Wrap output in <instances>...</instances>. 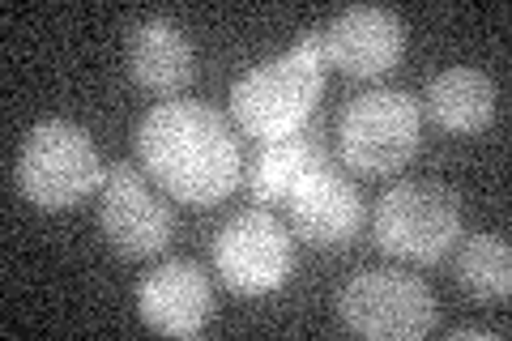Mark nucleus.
<instances>
[{"instance_id": "14", "label": "nucleus", "mask_w": 512, "mask_h": 341, "mask_svg": "<svg viewBox=\"0 0 512 341\" xmlns=\"http://www.w3.org/2000/svg\"><path fill=\"white\" fill-rule=\"evenodd\" d=\"M333 167L325 145H320L312 133H291V137H278V141H265L261 158L252 167V197L261 205H278V201H291V192L308 180V175Z\"/></svg>"}, {"instance_id": "16", "label": "nucleus", "mask_w": 512, "mask_h": 341, "mask_svg": "<svg viewBox=\"0 0 512 341\" xmlns=\"http://www.w3.org/2000/svg\"><path fill=\"white\" fill-rule=\"evenodd\" d=\"M448 337H453V341H461V337H500V333H491V329H453Z\"/></svg>"}, {"instance_id": "4", "label": "nucleus", "mask_w": 512, "mask_h": 341, "mask_svg": "<svg viewBox=\"0 0 512 341\" xmlns=\"http://www.w3.org/2000/svg\"><path fill=\"white\" fill-rule=\"evenodd\" d=\"M372 235L376 248L397 261L431 265L461 239V201L444 184L402 180L376 201Z\"/></svg>"}, {"instance_id": "1", "label": "nucleus", "mask_w": 512, "mask_h": 341, "mask_svg": "<svg viewBox=\"0 0 512 341\" xmlns=\"http://www.w3.org/2000/svg\"><path fill=\"white\" fill-rule=\"evenodd\" d=\"M133 141L150 180L167 197L197 209L231 197L244 175V154L231 124L201 99H171L150 107Z\"/></svg>"}, {"instance_id": "7", "label": "nucleus", "mask_w": 512, "mask_h": 341, "mask_svg": "<svg viewBox=\"0 0 512 341\" xmlns=\"http://www.w3.org/2000/svg\"><path fill=\"white\" fill-rule=\"evenodd\" d=\"M214 269L239 295H265L291 278L295 239L269 209H244L218 231Z\"/></svg>"}, {"instance_id": "8", "label": "nucleus", "mask_w": 512, "mask_h": 341, "mask_svg": "<svg viewBox=\"0 0 512 341\" xmlns=\"http://www.w3.org/2000/svg\"><path fill=\"white\" fill-rule=\"evenodd\" d=\"M99 231L120 256L141 261V256H154L171 243L175 214H171V205L146 184V171H137L133 162H111L107 175H103Z\"/></svg>"}, {"instance_id": "9", "label": "nucleus", "mask_w": 512, "mask_h": 341, "mask_svg": "<svg viewBox=\"0 0 512 341\" xmlns=\"http://www.w3.org/2000/svg\"><path fill=\"white\" fill-rule=\"evenodd\" d=\"M325 60L346 77H380L402 60L406 26L393 9L380 5H350L320 30Z\"/></svg>"}, {"instance_id": "12", "label": "nucleus", "mask_w": 512, "mask_h": 341, "mask_svg": "<svg viewBox=\"0 0 512 341\" xmlns=\"http://www.w3.org/2000/svg\"><path fill=\"white\" fill-rule=\"evenodd\" d=\"M128 73L154 94L184 90L192 73H197V56H192L188 35L167 18H141L128 30Z\"/></svg>"}, {"instance_id": "5", "label": "nucleus", "mask_w": 512, "mask_h": 341, "mask_svg": "<svg viewBox=\"0 0 512 341\" xmlns=\"http://www.w3.org/2000/svg\"><path fill=\"white\" fill-rule=\"evenodd\" d=\"M338 316L350 333L372 341H414L436 329V295L402 269H363L338 290Z\"/></svg>"}, {"instance_id": "3", "label": "nucleus", "mask_w": 512, "mask_h": 341, "mask_svg": "<svg viewBox=\"0 0 512 341\" xmlns=\"http://www.w3.org/2000/svg\"><path fill=\"white\" fill-rule=\"evenodd\" d=\"M103 158L94 137L73 120H39L18 150L13 180L18 192L39 209H69L103 184Z\"/></svg>"}, {"instance_id": "2", "label": "nucleus", "mask_w": 512, "mask_h": 341, "mask_svg": "<svg viewBox=\"0 0 512 341\" xmlns=\"http://www.w3.org/2000/svg\"><path fill=\"white\" fill-rule=\"evenodd\" d=\"M325 86V43L320 30H308L291 52L256 64L231 86V116L248 137L278 141L303 133Z\"/></svg>"}, {"instance_id": "6", "label": "nucleus", "mask_w": 512, "mask_h": 341, "mask_svg": "<svg viewBox=\"0 0 512 341\" xmlns=\"http://www.w3.org/2000/svg\"><path fill=\"white\" fill-rule=\"evenodd\" d=\"M423 107L406 90H367L342 111V158L359 175H393L419 150Z\"/></svg>"}, {"instance_id": "11", "label": "nucleus", "mask_w": 512, "mask_h": 341, "mask_svg": "<svg viewBox=\"0 0 512 341\" xmlns=\"http://www.w3.org/2000/svg\"><path fill=\"white\" fill-rule=\"evenodd\" d=\"M291 226L312 248H346L363 226V197L342 171H316L291 192Z\"/></svg>"}, {"instance_id": "13", "label": "nucleus", "mask_w": 512, "mask_h": 341, "mask_svg": "<svg viewBox=\"0 0 512 341\" xmlns=\"http://www.w3.org/2000/svg\"><path fill=\"white\" fill-rule=\"evenodd\" d=\"M419 107H427V116L448 133H478L495 116V81L474 64H457L431 77L427 103Z\"/></svg>"}, {"instance_id": "15", "label": "nucleus", "mask_w": 512, "mask_h": 341, "mask_svg": "<svg viewBox=\"0 0 512 341\" xmlns=\"http://www.w3.org/2000/svg\"><path fill=\"white\" fill-rule=\"evenodd\" d=\"M457 282L474 299L504 303L512 290V252L500 235H470L457 256Z\"/></svg>"}, {"instance_id": "10", "label": "nucleus", "mask_w": 512, "mask_h": 341, "mask_svg": "<svg viewBox=\"0 0 512 341\" xmlns=\"http://www.w3.org/2000/svg\"><path fill=\"white\" fill-rule=\"evenodd\" d=\"M141 320L167 337H197L214 312L210 273L192 261H163L137 290Z\"/></svg>"}]
</instances>
